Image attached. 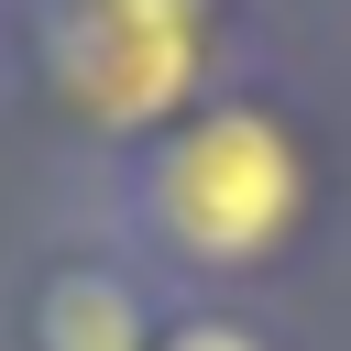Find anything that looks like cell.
<instances>
[{
  "label": "cell",
  "mask_w": 351,
  "mask_h": 351,
  "mask_svg": "<svg viewBox=\"0 0 351 351\" xmlns=\"http://www.w3.org/2000/svg\"><path fill=\"white\" fill-rule=\"evenodd\" d=\"M132 219L154 252H176L197 274H252L307 219V165H296L285 121L197 110L176 132H154V154L132 165Z\"/></svg>",
  "instance_id": "6da1fadb"
},
{
  "label": "cell",
  "mask_w": 351,
  "mask_h": 351,
  "mask_svg": "<svg viewBox=\"0 0 351 351\" xmlns=\"http://www.w3.org/2000/svg\"><path fill=\"white\" fill-rule=\"evenodd\" d=\"M208 55V0H33V77L88 132H176Z\"/></svg>",
  "instance_id": "7a4b0ae2"
},
{
  "label": "cell",
  "mask_w": 351,
  "mask_h": 351,
  "mask_svg": "<svg viewBox=\"0 0 351 351\" xmlns=\"http://www.w3.org/2000/svg\"><path fill=\"white\" fill-rule=\"evenodd\" d=\"M33 351H154L165 329H154V307H143V285L121 274V263H55L44 285H33Z\"/></svg>",
  "instance_id": "3957f363"
},
{
  "label": "cell",
  "mask_w": 351,
  "mask_h": 351,
  "mask_svg": "<svg viewBox=\"0 0 351 351\" xmlns=\"http://www.w3.org/2000/svg\"><path fill=\"white\" fill-rule=\"evenodd\" d=\"M154 351H263V340H252V329H230V318H176Z\"/></svg>",
  "instance_id": "277c9868"
}]
</instances>
